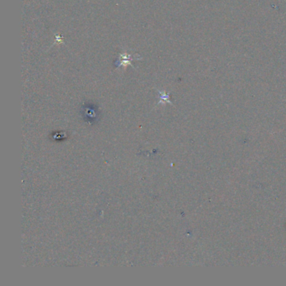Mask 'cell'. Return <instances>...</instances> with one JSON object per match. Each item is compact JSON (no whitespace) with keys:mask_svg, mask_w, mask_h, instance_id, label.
Listing matches in <instances>:
<instances>
[{"mask_svg":"<svg viewBox=\"0 0 286 286\" xmlns=\"http://www.w3.org/2000/svg\"><path fill=\"white\" fill-rule=\"evenodd\" d=\"M143 58L139 56V55H134V56H133V55L129 54L127 51H124V52H123V53H121L119 55V58H118V61L115 62V66H116L117 68H119V67L123 66L124 69H125V67H127L128 66H131L134 69V66H133L132 61H140Z\"/></svg>","mask_w":286,"mask_h":286,"instance_id":"1","label":"cell"},{"mask_svg":"<svg viewBox=\"0 0 286 286\" xmlns=\"http://www.w3.org/2000/svg\"><path fill=\"white\" fill-rule=\"evenodd\" d=\"M159 92V94H160V102H169L170 103V101L169 99V93L167 94L164 91H158Z\"/></svg>","mask_w":286,"mask_h":286,"instance_id":"2","label":"cell"}]
</instances>
